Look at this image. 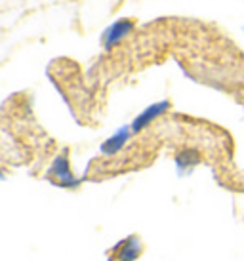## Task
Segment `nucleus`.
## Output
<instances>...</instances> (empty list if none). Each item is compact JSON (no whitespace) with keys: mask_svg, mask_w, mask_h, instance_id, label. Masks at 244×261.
I'll list each match as a JSON object with an SVG mask.
<instances>
[{"mask_svg":"<svg viewBox=\"0 0 244 261\" xmlns=\"http://www.w3.org/2000/svg\"><path fill=\"white\" fill-rule=\"evenodd\" d=\"M141 255V240L136 234H132L122 242L120 246H116V261H136Z\"/></svg>","mask_w":244,"mask_h":261,"instance_id":"20e7f679","label":"nucleus"},{"mask_svg":"<svg viewBox=\"0 0 244 261\" xmlns=\"http://www.w3.org/2000/svg\"><path fill=\"white\" fill-rule=\"evenodd\" d=\"M168 109H170V103L168 101H158V103H155V105H149V107L132 122V132H141L143 128H147L155 118H158L160 115H164Z\"/></svg>","mask_w":244,"mask_h":261,"instance_id":"f03ea898","label":"nucleus"},{"mask_svg":"<svg viewBox=\"0 0 244 261\" xmlns=\"http://www.w3.org/2000/svg\"><path fill=\"white\" fill-rule=\"evenodd\" d=\"M132 27H134V25H132L130 19H120V21L113 23V25L103 33V38H101V40H103V46L111 48V46H115L116 42H120L122 38L132 31Z\"/></svg>","mask_w":244,"mask_h":261,"instance_id":"7ed1b4c3","label":"nucleus"},{"mask_svg":"<svg viewBox=\"0 0 244 261\" xmlns=\"http://www.w3.org/2000/svg\"><path fill=\"white\" fill-rule=\"evenodd\" d=\"M197 162H199V154L194 151H183L180 156H178V166H180V170L181 168L185 170V168H189V166H194Z\"/></svg>","mask_w":244,"mask_h":261,"instance_id":"423d86ee","label":"nucleus"},{"mask_svg":"<svg viewBox=\"0 0 244 261\" xmlns=\"http://www.w3.org/2000/svg\"><path fill=\"white\" fill-rule=\"evenodd\" d=\"M130 138V128H120V130L113 134L111 138L101 145V152L103 154H115L122 149V147L126 145V141Z\"/></svg>","mask_w":244,"mask_h":261,"instance_id":"39448f33","label":"nucleus"},{"mask_svg":"<svg viewBox=\"0 0 244 261\" xmlns=\"http://www.w3.org/2000/svg\"><path fill=\"white\" fill-rule=\"evenodd\" d=\"M48 175H50V179L54 183H58L61 187H77L79 181H77V177L72 175L71 168H69V160L67 156H58V159L52 162L50 170H48Z\"/></svg>","mask_w":244,"mask_h":261,"instance_id":"f257e3e1","label":"nucleus"}]
</instances>
